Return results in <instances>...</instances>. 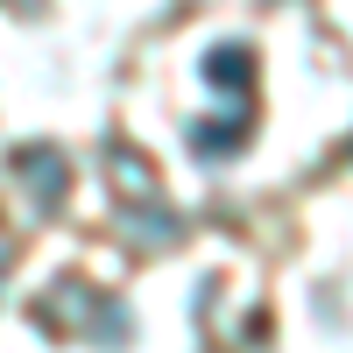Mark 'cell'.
Returning <instances> with one entry per match:
<instances>
[{"label":"cell","mask_w":353,"mask_h":353,"mask_svg":"<svg viewBox=\"0 0 353 353\" xmlns=\"http://www.w3.org/2000/svg\"><path fill=\"white\" fill-rule=\"evenodd\" d=\"M248 71H254L248 50H212V57H205V78L226 85V92H248Z\"/></svg>","instance_id":"cell-1"},{"label":"cell","mask_w":353,"mask_h":353,"mask_svg":"<svg viewBox=\"0 0 353 353\" xmlns=\"http://www.w3.org/2000/svg\"><path fill=\"white\" fill-rule=\"evenodd\" d=\"M21 176H28V184H36V191H43L50 205L64 198V163H57L50 149H43V156H36V149H21Z\"/></svg>","instance_id":"cell-2"},{"label":"cell","mask_w":353,"mask_h":353,"mask_svg":"<svg viewBox=\"0 0 353 353\" xmlns=\"http://www.w3.org/2000/svg\"><path fill=\"white\" fill-rule=\"evenodd\" d=\"M21 8H28V0H21Z\"/></svg>","instance_id":"cell-3"}]
</instances>
